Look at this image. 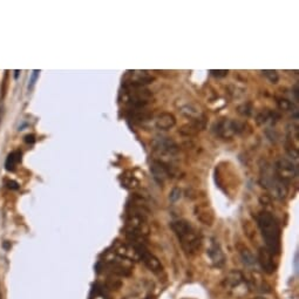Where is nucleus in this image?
I'll use <instances>...</instances> for the list:
<instances>
[{
	"label": "nucleus",
	"mask_w": 299,
	"mask_h": 299,
	"mask_svg": "<svg viewBox=\"0 0 299 299\" xmlns=\"http://www.w3.org/2000/svg\"><path fill=\"white\" fill-rule=\"evenodd\" d=\"M257 224L265 242V249L273 257L281 253L282 231L278 220L269 211H261L256 217Z\"/></svg>",
	"instance_id": "obj_1"
},
{
	"label": "nucleus",
	"mask_w": 299,
	"mask_h": 299,
	"mask_svg": "<svg viewBox=\"0 0 299 299\" xmlns=\"http://www.w3.org/2000/svg\"><path fill=\"white\" fill-rule=\"evenodd\" d=\"M172 229L186 255L194 256L197 253L202 245V237L191 223L186 220H174L172 222Z\"/></svg>",
	"instance_id": "obj_2"
},
{
	"label": "nucleus",
	"mask_w": 299,
	"mask_h": 299,
	"mask_svg": "<svg viewBox=\"0 0 299 299\" xmlns=\"http://www.w3.org/2000/svg\"><path fill=\"white\" fill-rule=\"evenodd\" d=\"M263 188H265L272 195L273 197L278 200H284L287 195V182L282 178L275 168L271 166L262 167L261 169V178H259Z\"/></svg>",
	"instance_id": "obj_3"
},
{
	"label": "nucleus",
	"mask_w": 299,
	"mask_h": 299,
	"mask_svg": "<svg viewBox=\"0 0 299 299\" xmlns=\"http://www.w3.org/2000/svg\"><path fill=\"white\" fill-rule=\"evenodd\" d=\"M223 286L228 292H230L234 296H242L248 292V283L247 278L241 271H231L228 276H226L224 282H223Z\"/></svg>",
	"instance_id": "obj_4"
},
{
	"label": "nucleus",
	"mask_w": 299,
	"mask_h": 299,
	"mask_svg": "<svg viewBox=\"0 0 299 299\" xmlns=\"http://www.w3.org/2000/svg\"><path fill=\"white\" fill-rule=\"evenodd\" d=\"M130 245L134 248V250H135L139 261L143 263L152 272L158 275V273H161L162 271H163V267H162L161 262L158 261L157 257L148 250L146 244L135 243V244H130Z\"/></svg>",
	"instance_id": "obj_5"
},
{
	"label": "nucleus",
	"mask_w": 299,
	"mask_h": 299,
	"mask_svg": "<svg viewBox=\"0 0 299 299\" xmlns=\"http://www.w3.org/2000/svg\"><path fill=\"white\" fill-rule=\"evenodd\" d=\"M245 129V125L235 120H222L215 126V131L217 135L223 139H230L234 135L241 134Z\"/></svg>",
	"instance_id": "obj_6"
},
{
	"label": "nucleus",
	"mask_w": 299,
	"mask_h": 299,
	"mask_svg": "<svg viewBox=\"0 0 299 299\" xmlns=\"http://www.w3.org/2000/svg\"><path fill=\"white\" fill-rule=\"evenodd\" d=\"M154 149L157 153L163 154V155H175L178 153V146L172 138H155L153 141Z\"/></svg>",
	"instance_id": "obj_7"
},
{
	"label": "nucleus",
	"mask_w": 299,
	"mask_h": 299,
	"mask_svg": "<svg viewBox=\"0 0 299 299\" xmlns=\"http://www.w3.org/2000/svg\"><path fill=\"white\" fill-rule=\"evenodd\" d=\"M150 173L153 174L154 180L158 184H163L170 177V169L164 162L162 161H153L150 164Z\"/></svg>",
	"instance_id": "obj_8"
},
{
	"label": "nucleus",
	"mask_w": 299,
	"mask_h": 299,
	"mask_svg": "<svg viewBox=\"0 0 299 299\" xmlns=\"http://www.w3.org/2000/svg\"><path fill=\"white\" fill-rule=\"evenodd\" d=\"M206 255H208L209 259L212 263V265L216 268H222L225 264V256L223 252L222 248L216 241L212 239L210 245H209L208 251H206Z\"/></svg>",
	"instance_id": "obj_9"
},
{
	"label": "nucleus",
	"mask_w": 299,
	"mask_h": 299,
	"mask_svg": "<svg viewBox=\"0 0 299 299\" xmlns=\"http://www.w3.org/2000/svg\"><path fill=\"white\" fill-rule=\"evenodd\" d=\"M102 269L103 272L110 273L111 276H129L131 271L130 267H127L119 261H111V259L105 261Z\"/></svg>",
	"instance_id": "obj_10"
},
{
	"label": "nucleus",
	"mask_w": 299,
	"mask_h": 299,
	"mask_svg": "<svg viewBox=\"0 0 299 299\" xmlns=\"http://www.w3.org/2000/svg\"><path fill=\"white\" fill-rule=\"evenodd\" d=\"M275 169L279 174V176H281L282 178H284L286 182H289L290 178L293 177V176L297 175V167H296L291 161L285 160V158H281V160L277 162Z\"/></svg>",
	"instance_id": "obj_11"
},
{
	"label": "nucleus",
	"mask_w": 299,
	"mask_h": 299,
	"mask_svg": "<svg viewBox=\"0 0 299 299\" xmlns=\"http://www.w3.org/2000/svg\"><path fill=\"white\" fill-rule=\"evenodd\" d=\"M273 257L269 251L267 250L265 248H261L258 251V258H257V262L259 263L261 268L264 271L265 273H273L276 271V264L275 261H273Z\"/></svg>",
	"instance_id": "obj_12"
},
{
	"label": "nucleus",
	"mask_w": 299,
	"mask_h": 299,
	"mask_svg": "<svg viewBox=\"0 0 299 299\" xmlns=\"http://www.w3.org/2000/svg\"><path fill=\"white\" fill-rule=\"evenodd\" d=\"M155 125L158 129L169 130L176 125V119L172 113H162L156 117Z\"/></svg>",
	"instance_id": "obj_13"
},
{
	"label": "nucleus",
	"mask_w": 299,
	"mask_h": 299,
	"mask_svg": "<svg viewBox=\"0 0 299 299\" xmlns=\"http://www.w3.org/2000/svg\"><path fill=\"white\" fill-rule=\"evenodd\" d=\"M19 162H21V152L15 150V152L8 154L6 162H5V168L8 172H13V170H16Z\"/></svg>",
	"instance_id": "obj_14"
},
{
	"label": "nucleus",
	"mask_w": 299,
	"mask_h": 299,
	"mask_svg": "<svg viewBox=\"0 0 299 299\" xmlns=\"http://www.w3.org/2000/svg\"><path fill=\"white\" fill-rule=\"evenodd\" d=\"M108 291H110V289L107 287V285L96 284L94 289L92 290L91 299H110V292Z\"/></svg>",
	"instance_id": "obj_15"
},
{
	"label": "nucleus",
	"mask_w": 299,
	"mask_h": 299,
	"mask_svg": "<svg viewBox=\"0 0 299 299\" xmlns=\"http://www.w3.org/2000/svg\"><path fill=\"white\" fill-rule=\"evenodd\" d=\"M239 253H241L242 261L245 265H248V267H253V265L256 264V262H257L256 258L253 257L252 253L250 252V250H249L248 248L242 249V250L239 251Z\"/></svg>",
	"instance_id": "obj_16"
},
{
	"label": "nucleus",
	"mask_w": 299,
	"mask_h": 299,
	"mask_svg": "<svg viewBox=\"0 0 299 299\" xmlns=\"http://www.w3.org/2000/svg\"><path fill=\"white\" fill-rule=\"evenodd\" d=\"M276 119H279V114L275 113V111H263L257 120H258V124H267V122Z\"/></svg>",
	"instance_id": "obj_17"
},
{
	"label": "nucleus",
	"mask_w": 299,
	"mask_h": 299,
	"mask_svg": "<svg viewBox=\"0 0 299 299\" xmlns=\"http://www.w3.org/2000/svg\"><path fill=\"white\" fill-rule=\"evenodd\" d=\"M263 74L265 75V77L268 78V79L270 80L271 83H277L279 80L278 73L277 71H268V69H265V71H263Z\"/></svg>",
	"instance_id": "obj_18"
},
{
	"label": "nucleus",
	"mask_w": 299,
	"mask_h": 299,
	"mask_svg": "<svg viewBox=\"0 0 299 299\" xmlns=\"http://www.w3.org/2000/svg\"><path fill=\"white\" fill-rule=\"evenodd\" d=\"M125 178V184L127 187H130V188H134V187L139 186V180H136L134 176H124Z\"/></svg>",
	"instance_id": "obj_19"
},
{
	"label": "nucleus",
	"mask_w": 299,
	"mask_h": 299,
	"mask_svg": "<svg viewBox=\"0 0 299 299\" xmlns=\"http://www.w3.org/2000/svg\"><path fill=\"white\" fill-rule=\"evenodd\" d=\"M277 103H278L279 108H281V110H289L290 108L292 107V103L286 99H278Z\"/></svg>",
	"instance_id": "obj_20"
},
{
	"label": "nucleus",
	"mask_w": 299,
	"mask_h": 299,
	"mask_svg": "<svg viewBox=\"0 0 299 299\" xmlns=\"http://www.w3.org/2000/svg\"><path fill=\"white\" fill-rule=\"evenodd\" d=\"M180 197H181V190L178 188L173 189L172 192H170V200H172L173 202H176Z\"/></svg>",
	"instance_id": "obj_21"
},
{
	"label": "nucleus",
	"mask_w": 299,
	"mask_h": 299,
	"mask_svg": "<svg viewBox=\"0 0 299 299\" xmlns=\"http://www.w3.org/2000/svg\"><path fill=\"white\" fill-rule=\"evenodd\" d=\"M6 186H7L8 189H12V190H18L19 189V184L13 180L6 181Z\"/></svg>",
	"instance_id": "obj_22"
},
{
	"label": "nucleus",
	"mask_w": 299,
	"mask_h": 299,
	"mask_svg": "<svg viewBox=\"0 0 299 299\" xmlns=\"http://www.w3.org/2000/svg\"><path fill=\"white\" fill-rule=\"evenodd\" d=\"M210 73L217 78H223V77H226L229 72L228 71H214V69H212V71H210Z\"/></svg>",
	"instance_id": "obj_23"
},
{
	"label": "nucleus",
	"mask_w": 299,
	"mask_h": 299,
	"mask_svg": "<svg viewBox=\"0 0 299 299\" xmlns=\"http://www.w3.org/2000/svg\"><path fill=\"white\" fill-rule=\"evenodd\" d=\"M38 75H39V71H34V72H33L32 78H31V83H30V86H29L30 88H32V87H33V85H34V83H35V80H37Z\"/></svg>",
	"instance_id": "obj_24"
},
{
	"label": "nucleus",
	"mask_w": 299,
	"mask_h": 299,
	"mask_svg": "<svg viewBox=\"0 0 299 299\" xmlns=\"http://www.w3.org/2000/svg\"><path fill=\"white\" fill-rule=\"evenodd\" d=\"M25 141H26L27 143H29V142H31V143H33V142L35 141V140H34V135H27V136H25Z\"/></svg>",
	"instance_id": "obj_25"
},
{
	"label": "nucleus",
	"mask_w": 299,
	"mask_h": 299,
	"mask_svg": "<svg viewBox=\"0 0 299 299\" xmlns=\"http://www.w3.org/2000/svg\"><path fill=\"white\" fill-rule=\"evenodd\" d=\"M293 93H295L296 100H298V85L295 86V89H293Z\"/></svg>",
	"instance_id": "obj_26"
}]
</instances>
